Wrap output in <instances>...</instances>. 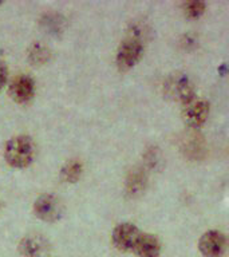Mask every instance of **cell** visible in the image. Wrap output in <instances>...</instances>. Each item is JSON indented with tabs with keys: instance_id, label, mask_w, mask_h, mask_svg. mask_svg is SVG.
<instances>
[{
	"instance_id": "cell-1",
	"label": "cell",
	"mask_w": 229,
	"mask_h": 257,
	"mask_svg": "<svg viewBox=\"0 0 229 257\" xmlns=\"http://www.w3.org/2000/svg\"><path fill=\"white\" fill-rule=\"evenodd\" d=\"M35 156V146L31 137L16 136L8 141L4 148V158L10 166L24 169L30 166Z\"/></svg>"
},
{
	"instance_id": "cell-2",
	"label": "cell",
	"mask_w": 229,
	"mask_h": 257,
	"mask_svg": "<svg viewBox=\"0 0 229 257\" xmlns=\"http://www.w3.org/2000/svg\"><path fill=\"white\" fill-rule=\"evenodd\" d=\"M144 55V44L137 36H130L121 43L117 51V66L121 71H129Z\"/></svg>"
},
{
	"instance_id": "cell-3",
	"label": "cell",
	"mask_w": 229,
	"mask_h": 257,
	"mask_svg": "<svg viewBox=\"0 0 229 257\" xmlns=\"http://www.w3.org/2000/svg\"><path fill=\"white\" fill-rule=\"evenodd\" d=\"M165 88H166L169 96L180 100L184 104L192 102L196 96L192 82L185 74H176V75L170 76L165 84Z\"/></svg>"
},
{
	"instance_id": "cell-4",
	"label": "cell",
	"mask_w": 229,
	"mask_h": 257,
	"mask_svg": "<svg viewBox=\"0 0 229 257\" xmlns=\"http://www.w3.org/2000/svg\"><path fill=\"white\" fill-rule=\"evenodd\" d=\"M62 204L52 194L40 196L34 204V213L39 220L44 222H55L62 216Z\"/></svg>"
},
{
	"instance_id": "cell-5",
	"label": "cell",
	"mask_w": 229,
	"mask_h": 257,
	"mask_svg": "<svg viewBox=\"0 0 229 257\" xmlns=\"http://www.w3.org/2000/svg\"><path fill=\"white\" fill-rule=\"evenodd\" d=\"M140 234V229L137 228L136 225L130 224V222H124L114 229L111 236L112 244L118 250L130 252L134 249V245H136Z\"/></svg>"
},
{
	"instance_id": "cell-6",
	"label": "cell",
	"mask_w": 229,
	"mask_h": 257,
	"mask_svg": "<svg viewBox=\"0 0 229 257\" xmlns=\"http://www.w3.org/2000/svg\"><path fill=\"white\" fill-rule=\"evenodd\" d=\"M198 248L205 257H221L226 248V240L218 230H209L200 238Z\"/></svg>"
},
{
	"instance_id": "cell-7",
	"label": "cell",
	"mask_w": 229,
	"mask_h": 257,
	"mask_svg": "<svg viewBox=\"0 0 229 257\" xmlns=\"http://www.w3.org/2000/svg\"><path fill=\"white\" fill-rule=\"evenodd\" d=\"M209 115V103L204 99H194L185 104L184 120L189 127L198 128L206 122Z\"/></svg>"
},
{
	"instance_id": "cell-8",
	"label": "cell",
	"mask_w": 229,
	"mask_h": 257,
	"mask_svg": "<svg viewBox=\"0 0 229 257\" xmlns=\"http://www.w3.org/2000/svg\"><path fill=\"white\" fill-rule=\"evenodd\" d=\"M35 94V83L31 76L18 75L10 84V95L16 103H27Z\"/></svg>"
},
{
	"instance_id": "cell-9",
	"label": "cell",
	"mask_w": 229,
	"mask_h": 257,
	"mask_svg": "<svg viewBox=\"0 0 229 257\" xmlns=\"http://www.w3.org/2000/svg\"><path fill=\"white\" fill-rule=\"evenodd\" d=\"M133 250L138 257H157L161 252V244L156 236L141 233Z\"/></svg>"
},
{
	"instance_id": "cell-10",
	"label": "cell",
	"mask_w": 229,
	"mask_h": 257,
	"mask_svg": "<svg viewBox=\"0 0 229 257\" xmlns=\"http://www.w3.org/2000/svg\"><path fill=\"white\" fill-rule=\"evenodd\" d=\"M19 250L23 257H44L47 253V242L39 236L24 237L20 241Z\"/></svg>"
},
{
	"instance_id": "cell-11",
	"label": "cell",
	"mask_w": 229,
	"mask_h": 257,
	"mask_svg": "<svg viewBox=\"0 0 229 257\" xmlns=\"http://www.w3.org/2000/svg\"><path fill=\"white\" fill-rule=\"evenodd\" d=\"M146 174L142 169H134L129 173L126 178V194L129 197H137L142 194L146 188Z\"/></svg>"
},
{
	"instance_id": "cell-12",
	"label": "cell",
	"mask_w": 229,
	"mask_h": 257,
	"mask_svg": "<svg viewBox=\"0 0 229 257\" xmlns=\"http://www.w3.org/2000/svg\"><path fill=\"white\" fill-rule=\"evenodd\" d=\"M82 170H83V166L79 160H70L60 172L62 180L67 184H75L82 176Z\"/></svg>"
},
{
	"instance_id": "cell-13",
	"label": "cell",
	"mask_w": 229,
	"mask_h": 257,
	"mask_svg": "<svg viewBox=\"0 0 229 257\" xmlns=\"http://www.w3.org/2000/svg\"><path fill=\"white\" fill-rule=\"evenodd\" d=\"M28 59L34 66H42L50 59V50L42 43H34L28 50Z\"/></svg>"
},
{
	"instance_id": "cell-14",
	"label": "cell",
	"mask_w": 229,
	"mask_h": 257,
	"mask_svg": "<svg viewBox=\"0 0 229 257\" xmlns=\"http://www.w3.org/2000/svg\"><path fill=\"white\" fill-rule=\"evenodd\" d=\"M206 4L204 2H186L182 6L184 14L189 19H198L205 12Z\"/></svg>"
},
{
	"instance_id": "cell-15",
	"label": "cell",
	"mask_w": 229,
	"mask_h": 257,
	"mask_svg": "<svg viewBox=\"0 0 229 257\" xmlns=\"http://www.w3.org/2000/svg\"><path fill=\"white\" fill-rule=\"evenodd\" d=\"M184 150L189 157L198 158V157H200V153L204 152V148H202V142H201V140L198 137L190 136L186 138V141H185Z\"/></svg>"
},
{
	"instance_id": "cell-16",
	"label": "cell",
	"mask_w": 229,
	"mask_h": 257,
	"mask_svg": "<svg viewBox=\"0 0 229 257\" xmlns=\"http://www.w3.org/2000/svg\"><path fill=\"white\" fill-rule=\"evenodd\" d=\"M42 24H43L44 27H46V30H48V31L58 32L60 31V24H62V22L59 20V16L46 15V18H44V20L42 22Z\"/></svg>"
},
{
	"instance_id": "cell-17",
	"label": "cell",
	"mask_w": 229,
	"mask_h": 257,
	"mask_svg": "<svg viewBox=\"0 0 229 257\" xmlns=\"http://www.w3.org/2000/svg\"><path fill=\"white\" fill-rule=\"evenodd\" d=\"M7 82V67L2 59H0V90L4 87V84Z\"/></svg>"
}]
</instances>
